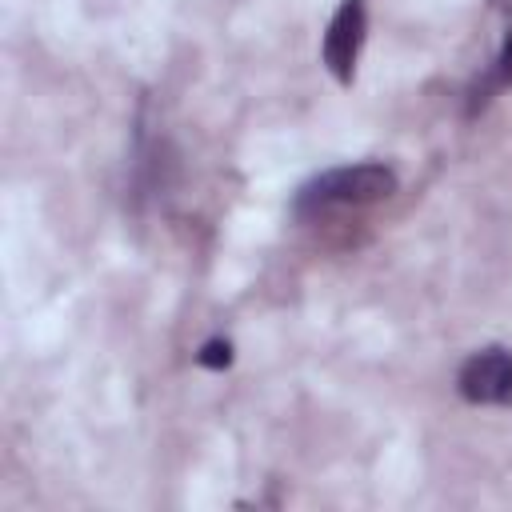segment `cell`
I'll return each mask as SVG.
<instances>
[{
  "mask_svg": "<svg viewBox=\"0 0 512 512\" xmlns=\"http://www.w3.org/2000/svg\"><path fill=\"white\" fill-rule=\"evenodd\" d=\"M396 192V172L384 164H344L312 176L296 192V212L300 216H328L344 208H368L380 204Z\"/></svg>",
  "mask_w": 512,
  "mask_h": 512,
  "instance_id": "1",
  "label": "cell"
},
{
  "mask_svg": "<svg viewBox=\"0 0 512 512\" xmlns=\"http://www.w3.org/2000/svg\"><path fill=\"white\" fill-rule=\"evenodd\" d=\"M364 36H368V8H364V0H340V8L328 20L324 48H320L328 72L340 84H352L356 60H360V48H364Z\"/></svg>",
  "mask_w": 512,
  "mask_h": 512,
  "instance_id": "2",
  "label": "cell"
},
{
  "mask_svg": "<svg viewBox=\"0 0 512 512\" xmlns=\"http://www.w3.org/2000/svg\"><path fill=\"white\" fill-rule=\"evenodd\" d=\"M456 388L468 404H512V352L480 348L460 364Z\"/></svg>",
  "mask_w": 512,
  "mask_h": 512,
  "instance_id": "3",
  "label": "cell"
},
{
  "mask_svg": "<svg viewBox=\"0 0 512 512\" xmlns=\"http://www.w3.org/2000/svg\"><path fill=\"white\" fill-rule=\"evenodd\" d=\"M196 360H200L204 368H228V364H232V344H228V340H208V344L196 352Z\"/></svg>",
  "mask_w": 512,
  "mask_h": 512,
  "instance_id": "4",
  "label": "cell"
}]
</instances>
